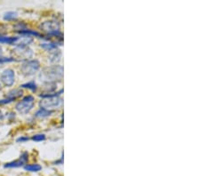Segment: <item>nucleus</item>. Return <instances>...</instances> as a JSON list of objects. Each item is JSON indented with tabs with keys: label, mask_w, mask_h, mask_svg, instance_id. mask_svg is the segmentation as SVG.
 Returning <instances> with one entry per match:
<instances>
[{
	"label": "nucleus",
	"mask_w": 200,
	"mask_h": 176,
	"mask_svg": "<svg viewBox=\"0 0 200 176\" xmlns=\"http://www.w3.org/2000/svg\"><path fill=\"white\" fill-rule=\"evenodd\" d=\"M22 94H23L22 90H21V89H14V90H13V91L9 92L7 98L14 101L15 99H17V98L21 97V96L22 95Z\"/></svg>",
	"instance_id": "2eb2a0df"
},
{
	"label": "nucleus",
	"mask_w": 200,
	"mask_h": 176,
	"mask_svg": "<svg viewBox=\"0 0 200 176\" xmlns=\"http://www.w3.org/2000/svg\"><path fill=\"white\" fill-rule=\"evenodd\" d=\"M3 118H4V117H3V115H2V113L0 112V120L3 119Z\"/></svg>",
	"instance_id": "5701e85b"
},
{
	"label": "nucleus",
	"mask_w": 200,
	"mask_h": 176,
	"mask_svg": "<svg viewBox=\"0 0 200 176\" xmlns=\"http://www.w3.org/2000/svg\"><path fill=\"white\" fill-rule=\"evenodd\" d=\"M60 45H63V44L59 43V42H51V41H45V42L41 43V44H40V46H41L42 49L47 51L49 53L52 52V51L59 49Z\"/></svg>",
	"instance_id": "1a4fd4ad"
},
{
	"label": "nucleus",
	"mask_w": 200,
	"mask_h": 176,
	"mask_svg": "<svg viewBox=\"0 0 200 176\" xmlns=\"http://www.w3.org/2000/svg\"><path fill=\"white\" fill-rule=\"evenodd\" d=\"M40 69V63L38 60H29L21 66V73L26 76L35 75Z\"/></svg>",
	"instance_id": "423d86ee"
},
{
	"label": "nucleus",
	"mask_w": 200,
	"mask_h": 176,
	"mask_svg": "<svg viewBox=\"0 0 200 176\" xmlns=\"http://www.w3.org/2000/svg\"><path fill=\"white\" fill-rule=\"evenodd\" d=\"M19 33L20 35H24V36H29V37H37V38H42V35L39 33V32L36 31V30H29V29H25V30H19L17 31Z\"/></svg>",
	"instance_id": "9b49d317"
},
{
	"label": "nucleus",
	"mask_w": 200,
	"mask_h": 176,
	"mask_svg": "<svg viewBox=\"0 0 200 176\" xmlns=\"http://www.w3.org/2000/svg\"><path fill=\"white\" fill-rule=\"evenodd\" d=\"M0 81L2 82L6 86H12L15 83V73L13 69H5L0 74Z\"/></svg>",
	"instance_id": "0eeeda50"
},
{
	"label": "nucleus",
	"mask_w": 200,
	"mask_h": 176,
	"mask_svg": "<svg viewBox=\"0 0 200 176\" xmlns=\"http://www.w3.org/2000/svg\"><path fill=\"white\" fill-rule=\"evenodd\" d=\"M17 40V37H8V36H3L0 35V44H15Z\"/></svg>",
	"instance_id": "f8f14e48"
},
{
	"label": "nucleus",
	"mask_w": 200,
	"mask_h": 176,
	"mask_svg": "<svg viewBox=\"0 0 200 176\" xmlns=\"http://www.w3.org/2000/svg\"><path fill=\"white\" fill-rule=\"evenodd\" d=\"M12 62H14V60H13L12 57H4L3 55L0 56V64L7 63H12Z\"/></svg>",
	"instance_id": "6ab92c4d"
},
{
	"label": "nucleus",
	"mask_w": 200,
	"mask_h": 176,
	"mask_svg": "<svg viewBox=\"0 0 200 176\" xmlns=\"http://www.w3.org/2000/svg\"><path fill=\"white\" fill-rule=\"evenodd\" d=\"M21 86L22 88H28V89H30L31 91H36L37 88H38V86H37V84H36L35 81L28 82V83H25V84L21 85Z\"/></svg>",
	"instance_id": "f3484780"
},
{
	"label": "nucleus",
	"mask_w": 200,
	"mask_h": 176,
	"mask_svg": "<svg viewBox=\"0 0 200 176\" xmlns=\"http://www.w3.org/2000/svg\"><path fill=\"white\" fill-rule=\"evenodd\" d=\"M63 92V89H61L59 92H56V93L40 95V97H42V100L39 101L40 108L53 111V109L62 107L63 101V99L60 97V95H62Z\"/></svg>",
	"instance_id": "f03ea898"
},
{
	"label": "nucleus",
	"mask_w": 200,
	"mask_h": 176,
	"mask_svg": "<svg viewBox=\"0 0 200 176\" xmlns=\"http://www.w3.org/2000/svg\"><path fill=\"white\" fill-rule=\"evenodd\" d=\"M0 88H1V86H0Z\"/></svg>",
	"instance_id": "b1692460"
},
{
	"label": "nucleus",
	"mask_w": 200,
	"mask_h": 176,
	"mask_svg": "<svg viewBox=\"0 0 200 176\" xmlns=\"http://www.w3.org/2000/svg\"><path fill=\"white\" fill-rule=\"evenodd\" d=\"M46 138L45 134L44 133H38V134H35L34 136H32V140L34 141H43Z\"/></svg>",
	"instance_id": "a211bd4d"
},
{
	"label": "nucleus",
	"mask_w": 200,
	"mask_h": 176,
	"mask_svg": "<svg viewBox=\"0 0 200 176\" xmlns=\"http://www.w3.org/2000/svg\"><path fill=\"white\" fill-rule=\"evenodd\" d=\"M53 113V111H51V110H47V109H39L38 111L35 114V117L38 118H48L50 117L52 114Z\"/></svg>",
	"instance_id": "ddd939ff"
},
{
	"label": "nucleus",
	"mask_w": 200,
	"mask_h": 176,
	"mask_svg": "<svg viewBox=\"0 0 200 176\" xmlns=\"http://www.w3.org/2000/svg\"><path fill=\"white\" fill-rule=\"evenodd\" d=\"M2 54H3V50H2V47L0 46V56H1Z\"/></svg>",
	"instance_id": "4be33fe9"
},
{
	"label": "nucleus",
	"mask_w": 200,
	"mask_h": 176,
	"mask_svg": "<svg viewBox=\"0 0 200 176\" xmlns=\"http://www.w3.org/2000/svg\"><path fill=\"white\" fill-rule=\"evenodd\" d=\"M40 29L45 32L48 36L56 38L58 39V42L63 44V35L61 31V25L58 21L54 20L45 21L40 24Z\"/></svg>",
	"instance_id": "7ed1b4c3"
},
{
	"label": "nucleus",
	"mask_w": 200,
	"mask_h": 176,
	"mask_svg": "<svg viewBox=\"0 0 200 176\" xmlns=\"http://www.w3.org/2000/svg\"><path fill=\"white\" fill-rule=\"evenodd\" d=\"M17 17H18V13L16 12H13V11L7 12L4 14L5 21H13V20L17 19Z\"/></svg>",
	"instance_id": "dca6fc26"
},
{
	"label": "nucleus",
	"mask_w": 200,
	"mask_h": 176,
	"mask_svg": "<svg viewBox=\"0 0 200 176\" xmlns=\"http://www.w3.org/2000/svg\"><path fill=\"white\" fill-rule=\"evenodd\" d=\"M24 169L28 172L31 173H38L42 170V166L39 164H28L24 165Z\"/></svg>",
	"instance_id": "4468645a"
},
{
	"label": "nucleus",
	"mask_w": 200,
	"mask_h": 176,
	"mask_svg": "<svg viewBox=\"0 0 200 176\" xmlns=\"http://www.w3.org/2000/svg\"><path fill=\"white\" fill-rule=\"evenodd\" d=\"M12 54H13L12 58L14 60V62L15 61L27 62L33 57L34 52L29 45H18L15 46L12 50Z\"/></svg>",
	"instance_id": "20e7f679"
},
{
	"label": "nucleus",
	"mask_w": 200,
	"mask_h": 176,
	"mask_svg": "<svg viewBox=\"0 0 200 176\" xmlns=\"http://www.w3.org/2000/svg\"><path fill=\"white\" fill-rule=\"evenodd\" d=\"M34 105H35V98L32 95H28L16 104L15 109L19 113L26 115L30 112V110L34 108Z\"/></svg>",
	"instance_id": "39448f33"
},
{
	"label": "nucleus",
	"mask_w": 200,
	"mask_h": 176,
	"mask_svg": "<svg viewBox=\"0 0 200 176\" xmlns=\"http://www.w3.org/2000/svg\"><path fill=\"white\" fill-rule=\"evenodd\" d=\"M54 164H58V165H61V164H63V157H61L59 160L55 161V162H54Z\"/></svg>",
	"instance_id": "412c9836"
},
{
	"label": "nucleus",
	"mask_w": 200,
	"mask_h": 176,
	"mask_svg": "<svg viewBox=\"0 0 200 176\" xmlns=\"http://www.w3.org/2000/svg\"><path fill=\"white\" fill-rule=\"evenodd\" d=\"M62 52L60 51V49H56V50H53L50 52V54L48 57V60L52 64H54L56 65L58 63H60V61L62 60Z\"/></svg>",
	"instance_id": "9d476101"
},
{
	"label": "nucleus",
	"mask_w": 200,
	"mask_h": 176,
	"mask_svg": "<svg viewBox=\"0 0 200 176\" xmlns=\"http://www.w3.org/2000/svg\"><path fill=\"white\" fill-rule=\"evenodd\" d=\"M29 160V153L28 152H23L18 160H15L10 163H7L5 164V168H16V167H21L22 165L26 164V163Z\"/></svg>",
	"instance_id": "6e6552de"
},
{
	"label": "nucleus",
	"mask_w": 200,
	"mask_h": 176,
	"mask_svg": "<svg viewBox=\"0 0 200 176\" xmlns=\"http://www.w3.org/2000/svg\"><path fill=\"white\" fill-rule=\"evenodd\" d=\"M29 140H30V138L28 136H21L16 140V141L17 142H25V141H28Z\"/></svg>",
	"instance_id": "aec40b11"
},
{
	"label": "nucleus",
	"mask_w": 200,
	"mask_h": 176,
	"mask_svg": "<svg viewBox=\"0 0 200 176\" xmlns=\"http://www.w3.org/2000/svg\"><path fill=\"white\" fill-rule=\"evenodd\" d=\"M38 78L44 84H55L63 78V67L62 65H52L42 69L38 74Z\"/></svg>",
	"instance_id": "f257e3e1"
}]
</instances>
